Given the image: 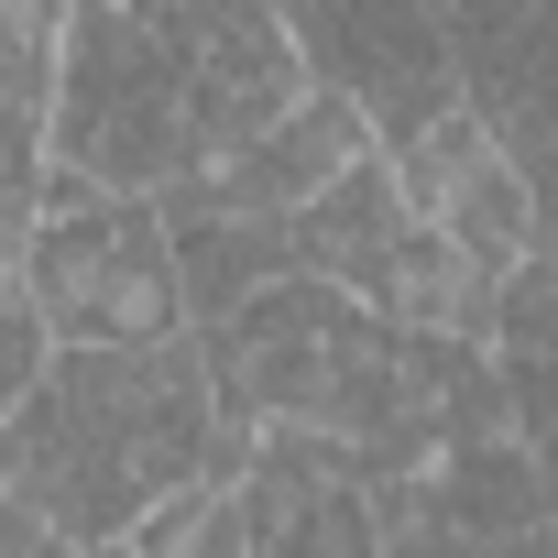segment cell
Returning <instances> with one entry per match:
<instances>
[{
    "label": "cell",
    "instance_id": "obj_13",
    "mask_svg": "<svg viewBox=\"0 0 558 558\" xmlns=\"http://www.w3.org/2000/svg\"><path fill=\"white\" fill-rule=\"evenodd\" d=\"M0 208H45V121L0 110Z\"/></svg>",
    "mask_w": 558,
    "mask_h": 558
},
{
    "label": "cell",
    "instance_id": "obj_7",
    "mask_svg": "<svg viewBox=\"0 0 558 558\" xmlns=\"http://www.w3.org/2000/svg\"><path fill=\"white\" fill-rule=\"evenodd\" d=\"M395 186H405V208H416L438 241H460L471 263H493V274L536 263V197H525V165H514L471 110L438 121L416 154H395Z\"/></svg>",
    "mask_w": 558,
    "mask_h": 558
},
{
    "label": "cell",
    "instance_id": "obj_16",
    "mask_svg": "<svg viewBox=\"0 0 558 558\" xmlns=\"http://www.w3.org/2000/svg\"><path fill=\"white\" fill-rule=\"evenodd\" d=\"M482 558H558V525H525V536H504V547H482Z\"/></svg>",
    "mask_w": 558,
    "mask_h": 558
},
{
    "label": "cell",
    "instance_id": "obj_6",
    "mask_svg": "<svg viewBox=\"0 0 558 558\" xmlns=\"http://www.w3.org/2000/svg\"><path fill=\"white\" fill-rule=\"evenodd\" d=\"M175 56H186V132L197 165H241L274 121L307 110V56L286 34V12H252V0H175Z\"/></svg>",
    "mask_w": 558,
    "mask_h": 558
},
{
    "label": "cell",
    "instance_id": "obj_1",
    "mask_svg": "<svg viewBox=\"0 0 558 558\" xmlns=\"http://www.w3.org/2000/svg\"><path fill=\"white\" fill-rule=\"evenodd\" d=\"M0 460L34 493V514L88 558V547H132V525L154 504L230 482L241 438L219 427L208 351L186 329V340H154V351H56L34 405L0 427Z\"/></svg>",
    "mask_w": 558,
    "mask_h": 558
},
{
    "label": "cell",
    "instance_id": "obj_10",
    "mask_svg": "<svg viewBox=\"0 0 558 558\" xmlns=\"http://www.w3.org/2000/svg\"><path fill=\"white\" fill-rule=\"evenodd\" d=\"M405 230H416V208H405L395 165L373 154L362 175H340V186H329V197L296 219V274L384 318V286H395V252H405Z\"/></svg>",
    "mask_w": 558,
    "mask_h": 558
},
{
    "label": "cell",
    "instance_id": "obj_3",
    "mask_svg": "<svg viewBox=\"0 0 558 558\" xmlns=\"http://www.w3.org/2000/svg\"><path fill=\"white\" fill-rule=\"evenodd\" d=\"M23 296L56 351H154L186 340V286H175V230L143 197H88L56 208L23 252Z\"/></svg>",
    "mask_w": 558,
    "mask_h": 558
},
{
    "label": "cell",
    "instance_id": "obj_2",
    "mask_svg": "<svg viewBox=\"0 0 558 558\" xmlns=\"http://www.w3.org/2000/svg\"><path fill=\"white\" fill-rule=\"evenodd\" d=\"M45 165L77 175L88 197H143L165 208L197 186V132H186V56L165 12H66V66L45 110Z\"/></svg>",
    "mask_w": 558,
    "mask_h": 558
},
{
    "label": "cell",
    "instance_id": "obj_5",
    "mask_svg": "<svg viewBox=\"0 0 558 558\" xmlns=\"http://www.w3.org/2000/svg\"><path fill=\"white\" fill-rule=\"evenodd\" d=\"M373 340H384L373 307H351V296L307 286V274H286V286L252 296L230 329H197V351H208V395H219V427H230L241 449L274 438V427H307V416L329 405V384H340Z\"/></svg>",
    "mask_w": 558,
    "mask_h": 558
},
{
    "label": "cell",
    "instance_id": "obj_12",
    "mask_svg": "<svg viewBox=\"0 0 558 558\" xmlns=\"http://www.w3.org/2000/svg\"><path fill=\"white\" fill-rule=\"evenodd\" d=\"M45 373H56V340H45L34 296H23V286H0V427L34 405V384H45Z\"/></svg>",
    "mask_w": 558,
    "mask_h": 558
},
{
    "label": "cell",
    "instance_id": "obj_9",
    "mask_svg": "<svg viewBox=\"0 0 558 558\" xmlns=\"http://www.w3.org/2000/svg\"><path fill=\"white\" fill-rule=\"evenodd\" d=\"M165 230H175V286H186V329H230L252 296H274L296 274V230H274V219H230L197 186L165 197Z\"/></svg>",
    "mask_w": 558,
    "mask_h": 558
},
{
    "label": "cell",
    "instance_id": "obj_15",
    "mask_svg": "<svg viewBox=\"0 0 558 558\" xmlns=\"http://www.w3.org/2000/svg\"><path fill=\"white\" fill-rule=\"evenodd\" d=\"M45 208H0V286H23V252H34Z\"/></svg>",
    "mask_w": 558,
    "mask_h": 558
},
{
    "label": "cell",
    "instance_id": "obj_8",
    "mask_svg": "<svg viewBox=\"0 0 558 558\" xmlns=\"http://www.w3.org/2000/svg\"><path fill=\"white\" fill-rule=\"evenodd\" d=\"M384 143H373V121L351 110V99H329V88H307V110L296 121H274L241 165H219L208 175V197L230 208V219H274V230H296L340 175H362Z\"/></svg>",
    "mask_w": 558,
    "mask_h": 558
},
{
    "label": "cell",
    "instance_id": "obj_14",
    "mask_svg": "<svg viewBox=\"0 0 558 558\" xmlns=\"http://www.w3.org/2000/svg\"><path fill=\"white\" fill-rule=\"evenodd\" d=\"M0 558H77V547L34 514V493L12 482V460H0Z\"/></svg>",
    "mask_w": 558,
    "mask_h": 558
},
{
    "label": "cell",
    "instance_id": "obj_4",
    "mask_svg": "<svg viewBox=\"0 0 558 558\" xmlns=\"http://www.w3.org/2000/svg\"><path fill=\"white\" fill-rule=\"evenodd\" d=\"M286 34L307 56V88H329V99H351L373 121L384 165L471 110L449 12H405V0H307V12H286Z\"/></svg>",
    "mask_w": 558,
    "mask_h": 558
},
{
    "label": "cell",
    "instance_id": "obj_11",
    "mask_svg": "<svg viewBox=\"0 0 558 558\" xmlns=\"http://www.w3.org/2000/svg\"><path fill=\"white\" fill-rule=\"evenodd\" d=\"M132 558H252V536H241V504H230V482H197V493L154 504V514L132 525Z\"/></svg>",
    "mask_w": 558,
    "mask_h": 558
},
{
    "label": "cell",
    "instance_id": "obj_17",
    "mask_svg": "<svg viewBox=\"0 0 558 558\" xmlns=\"http://www.w3.org/2000/svg\"><path fill=\"white\" fill-rule=\"evenodd\" d=\"M88 558H132V547H88Z\"/></svg>",
    "mask_w": 558,
    "mask_h": 558
}]
</instances>
